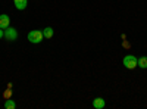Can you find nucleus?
<instances>
[{"label": "nucleus", "instance_id": "1", "mask_svg": "<svg viewBox=\"0 0 147 109\" xmlns=\"http://www.w3.org/2000/svg\"><path fill=\"white\" fill-rule=\"evenodd\" d=\"M122 64L127 69H134L138 66V58L134 56V55H127L124 59H122Z\"/></svg>", "mask_w": 147, "mask_h": 109}, {"label": "nucleus", "instance_id": "2", "mask_svg": "<svg viewBox=\"0 0 147 109\" xmlns=\"http://www.w3.org/2000/svg\"><path fill=\"white\" fill-rule=\"evenodd\" d=\"M43 39H44L43 31L32 30V31H30V32H28V40H30V43H32V44H38V43H41V41H43Z\"/></svg>", "mask_w": 147, "mask_h": 109}, {"label": "nucleus", "instance_id": "3", "mask_svg": "<svg viewBox=\"0 0 147 109\" xmlns=\"http://www.w3.org/2000/svg\"><path fill=\"white\" fill-rule=\"evenodd\" d=\"M3 37L7 41H15V40H18V31L15 28H12V27H7V28H5V35Z\"/></svg>", "mask_w": 147, "mask_h": 109}, {"label": "nucleus", "instance_id": "4", "mask_svg": "<svg viewBox=\"0 0 147 109\" xmlns=\"http://www.w3.org/2000/svg\"><path fill=\"white\" fill-rule=\"evenodd\" d=\"M105 106H106L105 99H102V97H96V99H93V108H96V109H103Z\"/></svg>", "mask_w": 147, "mask_h": 109}, {"label": "nucleus", "instance_id": "5", "mask_svg": "<svg viewBox=\"0 0 147 109\" xmlns=\"http://www.w3.org/2000/svg\"><path fill=\"white\" fill-rule=\"evenodd\" d=\"M9 24H10V18L7 16V15H0V28H7L9 27Z\"/></svg>", "mask_w": 147, "mask_h": 109}, {"label": "nucleus", "instance_id": "6", "mask_svg": "<svg viewBox=\"0 0 147 109\" xmlns=\"http://www.w3.org/2000/svg\"><path fill=\"white\" fill-rule=\"evenodd\" d=\"M13 3H15V7L18 10H24L28 5V0H13Z\"/></svg>", "mask_w": 147, "mask_h": 109}, {"label": "nucleus", "instance_id": "7", "mask_svg": "<svg viewBox=\"0 0 147 109\" xmlns=\"http://www.w3.org/2000/svg\"><path fill=\"white\" fill-rule=\"evenodd\" d=\"M53 34H55V31H53V28H52V27H46V28L43 30V35H44V39H52V37H53Z\"/></svg>", "mask_w": 147, "mask_h": 109}, {"label": "nucleus", "instance_id": "8", "mask_svg": "<svg viewBox=\"0 0 147 109\" xmlns=\"http://www.w3.org/2000/svg\"><path fill=\"white\" fill-rule=\"evenodd\" d=\"M15 108H16L15 100H12V99H6V102H5V109H15Z\"/></svg>", "mask_w": 147, "mask_h": 109}, {"label": "nucleus", "instance_id": "9", "mask_svg": "<svg viewBox=\"0 0 147 109\" xmlns=\"http://www.w3.org/2000/svg\"><path fill=\"white\" fill-rule=\"evenodd\" d=\"M138 66H140V68H143V69H146V68H147V56H143V58H140V59H138Z\"/></svg>", "mask_w": 147, "mask_h": 109}, {"label": "nucleus", "instance_id": "10", "mask_svg": "<svg viewBox=\"0 0 147 109\" xmlns=\"http://www.w3.org/2000/svg\"><path fill=\"white\" fill-rule=\"evenodd\" d=\"M3 35H5V30L0 28V39H3Z\"/></svg>", "mask_w": 147, "mask_h": 109}]
</instances>
